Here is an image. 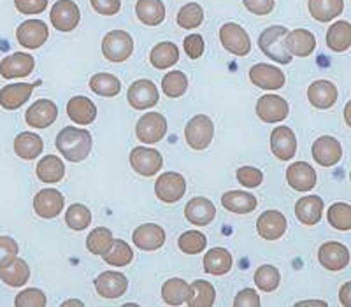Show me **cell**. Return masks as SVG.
Here are the masks:
<instances>
[{
    "label": "cell",
    "instance_id": "1",
    "mask_svg": "<svg viewBox=\"0 0 351 307\" xmlns=\"http://www.w3.org/2000/svg\"><path fill=\"white\" fill-rule=\"evenodd\" d=\"M55 144L56 149L64 155L65 160L77 164V162L86 160L88 155L92 153L93 139L86 128L64 127L58 132Z\"/></svg>",
    "mask_w": 351,
    "mask_h": 307
},
{
    "label": "cell",
    "instance_id": "2",
    "mask_svg": "<svg viewBox=\"0 0 351 307\" xmlns=\"http://www.w3.org/2000/svg\"><path fill=\"white\" fill-rule=\"evenodd\" d=\"M288 36V28L283 25H272L265 28L258 36V48L263 55L274 60L276 64L288 65L293 56L285 48V37Z\"/></svg>",
    "mask_w": 351,
    "mask_h": 307
},
{
    "label": "cell",
    "instance_id": "3",
    "mask_svg": "<svg viewBox=\"0 0 351 307\" xmlns=\"http://www.w3.org/2000/svg\"><path fill=\"white\" fill-rule=\"evenodd\" d=\"M134 53V39L125 30H111L102 39V55L112 64L128 60Z\"/></svg>",
    "mask_w": 351,
    "mask_h": 307
},
{
    "label": "cell",
    "instance_id": "4",
    "mask_svg": "<svg viewBox=\"0 0 351 307\" xmlns=\"http://www.w3.org/2000/svg\"><path fill=\"white\" fill-rule=\"evenodd\" d=\"M213 137H215V125H213L211 118L206 114L193 116L184 128V139H186L188 146L195 151L209 148Z\"/></svg>",
    "mask_w": 351,
    "mask_h": 307
},
{
    "label": "cell",
    "instance_id": "5",
    "mask_svg": "<svg viewBox=\"0 0 351 307\" xmlns=\"http://www.w3.org/2000/svg\"><path fill=\"white\" fill-rule=\"evenodd\" d=\"M219 42L228 53L236 56H246L252 51V39L241 25L225 23L219 28Z\"/></svg>",
    "mask_w": 351,
    "mask_h": 307
},
{
    "label": "cell",
    "instance_id": "6",
    "mask_svg": "<svg viewBox=\"0 0 351 307\" xmlns=\"http://www.w3.org/2000/svg\"><path fill=\"white\" fill-rule=\"evenodd\" d=\"M136 136L143 144L160 143L167 136V120L160 112H146L136 125Z\"/></svg>",
    "mask_w": 351,
    "mask_h": 307
},
{
    "label": "cell",
    "instance_id": "7",
    "mask_svg": "<svg viewBox=\"0 0 351 307\" xmlns=\"http://www.w3.org/2000/svg\"><path fill=\"white\" fill-rule=\"evenodd\" d=\"M53 28L60 32H72L81 21V11L74 0H56L49 11Z\"/></svg>",
    "mask_w": 351,
    "mask_h": 307
},
{
    "label": "cell",
    "instance_id": "8",
    "mask_svg": "<svg viewBox=\"0 0 351 307\" xmlns=\"http://www.w3.org/2000/svg\"><path fill=\"white\" fill-rule=\"evenodd\" d=\"M158 88L149 79H137L130 84L127 92L128 104L137 111H146L158 104Z\"/></svg>",
    "mask_w": 351,
    "mask_h": 307
},
{
    "label": "cell",
    "instance_id": "9",
    "mask_svg": "<svg viewBox=\"0 0 351 307\" xmlns=\"http://www.w3.org/2000/svg\"><path fill=\"white\" fill-rule=\"evenodd\" d=\"M155 193L165 204L178 202L186 193V180L180 172H164L155 181Z\"/></svg>",
    "mask_w": 351,
    "mask_h": 307
},
{
    "label": "cell",
    "instance_id": "10",
    "mask_svg": "<svg viewBox=\"0 0 351 307\" xmlns=\"http://www.w3.org/2000/svg\"><path fill=\"white\" fill-rule=\"evenodd\" d=\"M130 165L137 174L144 175V177H152V175L158 174L162 171L164 158L156 149L137 146L130 151Z\"/></svg>",
    "mask_w": 351,
    "mask_h": 307
},
{
    "label": "cell",
    "instance_id": "11",
    "mask_svg": "<svg viewBox=\"0 0 351 307\" xmlns=\"http://www.w3.org/2000/svg\"><path fill=\"white\" fill-rule=\"evenodd\" d=\"M256 114L263 123H280L290 114V106L280 95H263L256 102Z\"/></svg>",
    "mask_w": 351,
    "mask_h": 307
},
{
    "label": "cell",
    "instance_id": "12",
    "mask_svg": "<svg viewBox=\"0 0 351 307\" xmlns=\"http://www.w3.org/2000/svg\"><path fill=\"white\" fill-rule=\"evenodd\" d=\"M65 197L55 188H44L34 197V211L44 219L56 218L64 211Z\"/></svg>",
    "mask_w": 351,
    "mask_h": 307
},
{
    "label": "cell",
    "instance_id": "13",
    "mask_svg": "<svg viewBox=\"0 0 351 307\" xmlns=\"http://www.w3.org/2000/svg\"><path fill=\"white\" fill-rule=\"evenodd\" d=\"M288 228V221L281 211H263L256 219V232L265 241H278L285 236Z\"/></svg>",
    "mask_w": 351,
    "mask_h": 307
},
{
    "label": "cell",
    "instance_id": "14",
    "mask_svg": "<svg viewBox=\"0 0 351 307\" xmlns=\"http://www.w3.org/2000/svg\"><path fill=\"white\" fill-rule=\"evenodd\" d=\"M58 118V108L53 100L49 99H39L36 100V104L28 108L25 112V121L28 127L34 128H48Z\"/></svg>",
    "mask_w": 351,
    "mask_h": 307
},
{
    "label": "cell",
    "instance_id": "15",
    "mask_svg": "<svg viewBox=\"0 0 351 307\" xmlns=\"http://www.w3.org/2000/svg\"><path fill=\"white\" fill-rule=\"evenodd\" d=\"M250 81L262 90H280L285 86L283 71L271 64H256L250 69Z\"/></svg>",
    "mask_w": 351,
    "mask_h": 307
},
{
    "label": "cell",
    "instance_id": "16",
    "mask_svg": "<svg viewBox=\"0 0 351 307\" xmlns=\"http://www.w3.org/2000/svg\"><path fill=\"white\" fill-rule=\"evenodd\" d=\"M313 158L316 160V164L322 167H334L343 158V148L341 143L335 137L324 136L315 140L313 144Z\"/></svg>",
    "mask_w": 351,
    "mask_h": 307
},
{
    "label": "cell",
    "instance_id": "17",
    "mask_svg": "<svg viewBox=\"0 0 351 307\" xmlns=\"http://www.w3.org/2000/svg\"><path fill=\"white\" fill-rule=\"evenodd\" d=\"M95 290L104 299H118L128 290L127 275L118 271H106L97 275Z\"/></svg>",
    "mask_w": 351,
    "mask_h": 307
},
{
    "label": "cell",
    "instance_id": "18",
    "mask_svg": "<svg viewBox=\"0 0 351 307\" xmlns=\"http://www.w3.org/2000/svg\"><path fill=\"white\" fill-rule=\"evenodd\" d=\"M49 37L48 25L40 20H27L18 27L16 39L21 46L28 49L40 48Z\"/></svg>",
    "mask_w": 351,
    "mask_h": 307
},
{
    "label": "cell",
    "instance_id": "19",
    "mask_svg": "<svg viewBox=\"0 0 351 307\" xmlns=\"http://www.w3.org/2000/svg\"><path fill=\"white\" fill-rule=\"evenodd\" d=\"M318 262L327 271H343L350 263V251H348V247L344 244L330 241V243H325L319 246Z\"/></svg>",
    "mask_w": 351,
    "mask_h": 307
},
{
    "label": "cell",
    "instance_id": "20",
    "mask_svg": "<svg viewBox=\"0 0 351 307\" xmlns=\"http://www.w3.org/2000/svg\"><path fill=\"white\" fill-rule=\"evenodd\" d=\"M36 69V58L28 53H14L0 62V76L4 79L30 76Z\"/></svg>",
    "mask_w": 351,
    "mask_h": 307
},
{
    "label": "cell",
    "instance_id": "21",
    "mask_svg": "<svg viewBox=\"0 0 351 307\" xmlns=\"http://www.w3.org/2000/svg\"><path fill=\"white\" fill-rule=\"evenodd\" d=\"M132 241L143 251H156L165 244V230L156 223H144L134 230Z\"/></svg>",
    "mask_w": 351,
    "mask_h": 307
},
{
    "label": "cell",
    "instance_id": "22",
    "mask_svg": "<svg viewBox=\"0 0 351 307\" xmlns=\"http://www.w3.org/2000/svg\"><path fill=\"white\" fill-rule=\"evenodd\" d=\"M271 151L276 158L288 162L297 153V137L288 127H276L271 134Z\"/></svg>",
    "mask_w": 351,
    "mask_h": 307
},
{
    "label": "cell",
    "instance_id": "23",
    "mask_svg": "<svg viewBox=\"0 0 351 307\" xmlns=\"http://www.w3.org/2000/svg\"><path fill=\"white\" fill-rule=\"evenodd\" d=\"M40 81L37 83H18V84H8L0 90V106L8 111H14L20 109L21 106L30 99L34 88L39 86Z\"/></svg>",
    "mask_w": 351,
    "mask_h": 307
},
{
    "label": "cell",
    "instance_id": "24",
    "mask_svg": "<svg viewBox=\"0 0 351 307\" xmlns=\"http://www.w3.org/2000/svg\"><path fill=\"white\" fill-rule=\"evenodd\" d=\"M216 208L215 204L206 197H193L190 202L184 206V218L197 227H206L215 219Z\"/></svg>",
    "mask_w": 351,
    "mask_h": 307
},
{
    "label": "cell",
    "instance_id": "25",
    "mask_svg": "<svg viewBox=\"0 0 351 307\" xmlns=\"http://www.w3.org/2000/svg\"><path fill=\"white\" fill-rule=\"evenodd\" d=\"M285 48L291 56H299V58H306L311 55L316 48V37L313 32L306 30V28H295L288 32L285 37Z\"/></svg>",
    "mask_w": 351,
    "mask_h": 307
},
{
    "label": "cell",
    "instance_id": "26",
    "mask_svg": "<svg viewBox=\"0 0 351 307\" xmlns=\"http://www.w3.org/2000/svg\"><path fill=\"white\" fill-rule=\"evenodd\" d=\"M287 181L297 192H309L316 186L318 175L316 171L306 162H295L287 171Z\"/></svg>",
    "mask_w": 351,
    "mask_h": 307
},
{
    "label": "cell",
    "instance_id": "27",
    "mask_svg": "<svg viewBox=\"0 0 351 307\" xmlns=\"http://www.w3.org/2000/svg\"><path fill=\"white\" fill-rule=\"evenodd\" d=\"M307 99L316 109H330L337 102V88L327 79H318L307 88Z\"/></svg>",
    "mask_w": 351,
    "mask_h": 307
},
{
    "label": "cell",
    "instance_id": "28",
    "mask_svg": "<svg viewBox=\"0 0 351 307\" xmlns=\"http://www.w3.org/2000/svg\"><path fill=\"white\" fill-rule=\"evenodd\" d=\"M324 214V199L318 195H307L297 200L295 216L302 225L313 227L318 225Z\"/></svg>",
    "mask_w": 351,
    "mask_h": 307
},
{
    "label": "cell",
    "instance_id": "29",
    "mask_svg": "<svg viewBox=\"0 0 351 307\" xmlns=\"http://www.w3.org/2000/svg\"><path fill=\"white\" fill-rule=\"evenodd\" d=\"M67 114L74 123L77 125H92L97 118V106L93 104L92 99L80 95L72 97L67 102Z\"/></svg>",
    "mask_w": 351,
    "mask_h": 307
},
{
    "label": "cell",
    "instance_id": "30",
    "mask_svg": "<svg viewBox=\"0 0 351 307\" xmlns=\"http://www.w3.org/2000/svg\"><path fill=\"white\" fill-rule=\"evenodd\" d=\"M36 174L37 177H39L40 183H60L65 175L64 160L56 155H46L44 158H40L39 164L36 165Z\"/></svg>",
    "mask_w": 351,
    "mask_h": 307
},
{
    "label": "cell",
    "instance_id": "31",
    "mask_svg": "<svg viewBox=\"0 0 351 307\" xmlns=\"http://www.w3.org/2000/svg\"><path fill=\"white\" fill-rule=\"evenodd\" d=\"M234 265L232 253L225 247H213L204 255V271L211 275H223L230 272Z\"/></svg>",
    "mask_w": 351,
    "mask_h": 307
},
{
    "label": "cell",
    "instance_id": "32",
    "mask_svg": "<svg viewBox=\"0 0 351 307\" xmlns=\"http://www.w3.org/2000/svg\"><path fill=\"white\" fill-rule=\"evenodd\" d=\"M221 206L236 214H250L256 209V197L243 190H232L221 197Z\"/></svg>",
    "mask_w": 351,
    "mask_h": 307
},
{
    "label": "cell",
    "instance_id": "33",
    "mask_svg": "<svg viewBox=\"0 0 351 307\" xmlns=\"http://www.w3.org/2000/svg\"><path fill=\"white\" fill-rule=\"evenodd\" d=\"M178 62H180V49L174 42H169V40L158 42L149 53V64L158 71L174 67Z\"/></svg>",
    "mask_w": 351,
    "mask_h": 307
},
{
    "label": "cell",
    "instance_id": "34",
    "mask_svg": "<svg viewBox=\"0 0 351 307\" xmlns=\"http://www.w3.org/2000/svg\"><path fill=\"white\" fill-rule=\"evenodd\" d=\"M307 9L319 23H328L343 14L344 0H307Z\"/></svg>",
    "mask_w": 351,
    "mask_h": 307
},
{
    "label": "cell",
    "instance_id": "35",
    "mask_svg": "<svg viewBox=\"0 0 351 307\" xmlns=\"http://www.w3.org/2000/svg\"><path fill=\"white\" fill-rule=\"evenodd\" d=\"M136 14L146 27H156L165 20V5L162 0H137Z\"/></svg>",
    "mask_w": 351,
    "mask_h": 307
},
{
    "label": "cell",
    "instance_id": "36",
    "mask_svg": "<svg viewBox=\"0 0 351 307\" xmlns=\"http://www.w3.org/2000/svg\"><path fill=\"white\" fill-rule=\"evenodd\" d=\"M0 280L12 288H21L30 280V267L21 258H14L11 263L0 267Z\"/></svg>",
    "mask_w": 351,
    "mask_h": 307
},
{
    "label": "cell",
    "instance_id": "37",
    "mask_svg": "<svg viewBox=\"0 0 351 307\" xmlns=\"http://www.w3.org/2000/svg\"><path fill=\"white\" fill-rule=\"evenodd\" d=\"M216 300V290L211 283L197 280L188 288L186 304L190 307H213Z\"/></svg>",
    "mask_w": 351,
    "mask_h": 307
},
{
    "label": "cell",
    "instance_id": "38",
    "mask_svg": "<svg viewBox=\"0 0 351 307\" xmlns=\"http://www.w3.org/2000/svg\"><path fill=\"white\" fill-rule=\"evenodd\" d=\"M44 143L34 132H21L14 139V153L23 160H36L43 153Z\"/></svg>",
    "mask_w": 351,
    "mask_h": 307
},
{
    "label": "cell",
    "instance_id": "39",
    "mask_svg": "<svg viewBox=\"0 0 351 307\" xmlns=\"http://www.w3.org/2000/svg\"><path fill=\"white\" fill-rule=\"evenodd\" d=\"M327 46L335 53H343L351 48V23L341 20L330 25L327 30Z\"/></svg>",
    "mask_w": 351,
    "mask_h": 307
},
{
    "label": "cell",
    "instance_id": "40",
    "mask_svg": "<svg viewBox=\"0 0 351 307\" xmlns=\"http://www.w3.org/2000/svg\"><path fill=\"white\" fill-rule=\"evenodd\" d=\"M90 90L95 95L106 97V99H112V97L120 95L121 92V81L109 72H99L93 74L90 79Z\"/></svg>",
    "mask_w": 351,
    "mask_h": 307
},
{
    "label": "cell",
    "instance_id": "41",
    "mask_svg": "<svg viewBox=\"0 0 351 307\" xmlns=\"http://www.w3.org/2000/svg\"><path fill=\"white\" fill-rule=\"evenodd\" d=\"M108 265L111 267H127L128 263L134 260V251H132L130 244L121 239H114L112 246L102 255Z\"/></svg>",
    "mask_w": 351,
    "mask_h": 307
},
{
    "label": "cell",
    "instance_id": "42",
    "mask_svg": "<svg viewBox=\"0 0 351 307\" xmlns=\"http://www.w3.org/2000/svg\"><path fill=\"white\" fill-rule=\"evenodd\" d=\"M188 288H190V284L184 280L172 278V280L165 281L164 286H162V299H164V302L169 304V306H181V304H186Z\"/></svg>",
    "mask_w": 351,
    "mask_h": 307
},
{
    "label": "cell",
    "instance_id": "43",
    "mask_svg": "<svg viewBox=\"0 0 351 307\" xmlns=\"http://www.w3.org/2000/svg\"><path fill=\"white\" fill-rule=\"evenodd\" d=\"M188 90V77L181 71H169L162 79V92L169 99H180Z\"/></svg>",
    "mask_w": 351,
    "mask_h": 307
},
{
    "label": "cell",
    "instance_id": "44",
    "mask_svg": "<svg viewBox=\"0 0 351 307\" xmlns=\"http://www.w3.org/2000/svg\"><path fill=\"white\" fill-rule=\"evenodd\" d=\"M114 243V237H112V232L106 227H97L90 232V236L86 237V247L88 251L92 255H104L109 247Z\"/></svg>",
    "mask_w": 351,
    "mask_h": 307
},
{
    "label": "cell",
    "instance_id": "45",
    "mask_svg": "<svg viewBox=\"0 0 351 307\" xmlns=\"http://www.w3.org/2000/svg\"><path fill=\"white\" fill-rule=\"evenodd\" d=\"M204 21V9L202 5L197 4V2H190V4H184L180 9L178 16H176V23L178 27L184 28V30H193V28H199Z\"/></svg>",
    "mask_w": 351,
    "mask_h": 307
},
{
    "label": "cell",
    "instance_id": "46",
    "mask_svg": "<svg viewBox=\"0 0 351 307\" xmlns=\"http://www.w3.org/2000/svg\"><path fill=\"white\" fill-rule=\"evenodd\" d=\"M65 223L72 230L81 232L92 225V211L83 206V204H72L71 208L65 211Z\"/></svg>",
    "mask_w": 351,
    "mask_h": 307
},
{
    "label": "cell",
    "instance_id": "47",
    "mask_svg": "<svg viewBox=\"0 0 351 307\" xmlns=\"http://www.w3.org/2000/svg\"><path fill=\"white\" fill-rule=\"evenodd\" d=\"M178 246L183 253L186 255H199L206 249L208 246V237L204 236L202 232L199 230H188L184 234H181L180 239H178Z\"/></svg>",
    "mask_w": 351,
    "mask_h": 307
},
{
    "label": "cell",
    "instance_id": "48",
    "mask_svg": "<svg viewBox=\"0 0 351 307\" xmlns=\"http://www.w3.org/2000/svg\"><path fill=\"white\" fill-rule=\"evenodd\" d=\"M328 223L335 230H351V206L344 202L332 204L327 212Z\"/></svg>",
    "mask_w": 351,
    "mask_h": 307
},
{
    "label": "cell",
    "instance_id": "49",
    "mask_svg": "<svg viewBox=\"0 0 351 307\" xmlns=\"http://www.w3.org/2000/svg\"><path fill=\"white\" fill-rule=\"evenodd\" d=\"M281 283V274L274 265H262L255 272V284L262 291L278 290Z\"/></svg>",
    "mask_w": 351,
    "mask_h": 307
},
{
    "label": "cell",
    "instance_id": "50",
    "mask_svg": "<svg viewBox=\"0 0 351 307\" xmlns=\"http://www.w3.org/2000/svg\"><path fill=\"white\" fill-rule=\"evenodd\" d=\"M48 304L44 291L37 290V288H27V290L20 291L14 299V306L16 307H44Z\"/></svg>",
    "mask_w": 351,
    "mask_h": 307
},
{
    "label": "cell",
    "instance_id": "51",
    "mask_svg": "<svg viewBox=\"0 0 351 307\" xmlns=\"http://www.w3.org/2000/svg\"><path fill=\"white\" fill-rule=\"evenodd\" d=\"M236 177L239 181V184H243V186L258 188L263 181V172L256 167H247V165H244V167L237 169Z\"/></svg>",
    "mask_w": 351,
    "mask_h": 307
},
{
    "label": "cell",
    "instance_id": "52",
    "mask_svg": "<svg viewBox=\"0 0 351 307\" xmlns=\"http://www.w3.org/2000/svg\"><path fill=\"white\" fill-rule=\"evenodd\" d=\"M18 251H20V247H18L16 241L9 236H0V267H4L16 258Z\"/></svg>",
    "mask_w": 351,
    "mask_h": 307
},
{
    "label": "cell",
    "instance_id": "53",
    "mask_svg": "<svg viewBox=\"0 0 351 307\" xmlns=\"http://www.w3.org/2000/svg\"><path fill=\"white\" fill-rule=\"evenodd\" d=\"M184 51L186 55L192 58V60H197L204 55V49H206V44H204V37L200 34H190V36L184 39L183 42Z\"/></svg>",
    "mask_w": 351,
    "mask_h": 307
},
{
    "label": "cell",
    "instance_id": "54",
    "mask_svg": "<svg viewBox=\"0 0 351 307\" xmlns=\"http://www.w3.org/2000/svg\"><path fill=\"white\" fill-rule=\"evenodd\" d=\"M14 8L27 16L32 14H40L48 8V0H14Z\"/></svg>",
    "mask_w": 351,
    "mask_h": 307
},
{
    "label": "cell",
    "instance_id": "55",
    "mask_svg": "<svg viewBox=\"0 0 351 307\" xmlns=\"http://www.w3.org/2000/svg\"><path fill=\"white\" fill-rule=\"evenodd\" d=\"M244 8L256 16H267L274 11L276 0H243Z\"/></svg>",
    "mask_w": 351,
    "mask_h": 307
},
{
    "label": "cell",
    "instance_id": "56",
    "mask_svg": "<svg viewBox=\"0 0 351 307\" xmlns=\"http://www.w3.org/2000/svg\"><path fill=\"white\" fill-rule=\"evenodd\" d=\"M90 4L102 16H114L121 9V0H90Z\"/></svg>",
    "mask_w": 351,
    "mask_h": 307
},
{
    "label": "cell",
    "instance_id": "57",
    "mask_svg": "<svg viewBox=\"0 0 351 307\" xmlns=\"http://www.w3.org/2000/svg\"><path fill=\"white\" fill-rule=\"evenodd\" d=\"M234 307H260V297L253 288L241 290L234 299Z\"/></svg>",
    "mask_w": 351,
    "mask_h": 307
},
{
    "label": "cell",
    "instance_id": "58",
    "mask_svg": "<svg viewBox=\"0 0 351 307\" xmlns=\"http://www.w3.org/2000/svg\"><path fill=\"white\" fill-rule=\"evenodd\" d=\"M339 302L344 307H351V281L344 283L339 290Z\"/></svg>",
    "mask_w": 351,
    "mask_h": 307
},
{
    "label": "cell",
    "instance_id": "59",
    "mask_svg": "<svg viewBox=\"0 0 351 307\" xmlns=\"http://www.w3.org/2000/svg\"><path fill=\"white\" fill-rule=\"evenodd\" d=\"M344 121H346L348 127L351 128V100L344 106Z\"/></svg>",
    "mask_w": 351,
    "mask_h": 307
},
{
    "label": "cell",
    "instance_id": "60",
    "mask_svg": "<svg viewBox=\"0 0 351 307\" xmlns=\"http://www.w3.org/2000/svg\"><path fill=\"white\" fill-rule=\"evenodd\" d=\"M297 306H327V302H322V300H302V302H297Z\"/></svg>",
    "mask_w": 351,
    "mask_h": 307
},
{
    "label": "cell",
    "instance_id": "61",
    "mask_svg": "<svg viewBox=\"0 0 351 307\" xmlns=\"http://www.w3.org/2000/svg\"><path fill=\"white\" fill-rule=\"evenodd\" d=\"M62 306H64V307H67V306H83V302H81V300H67V302H64Z\"/></svg>",
    "mask_w": 351,
    "mask_h": 307
},
{
    "label": "cell",
    "instance_id": "62",
    "mask_svg": "<svg viewBox=\"0 0 351 307\" xmlns=\"http://www.w3.org/2000/svg\"><path fill=\"white\" fill-rule=\"evenodd\" d=\"M350 180H351V172H350Z\"/></svg>",
    "mask_w": 351,
    "mask_h": 307
}]
</instances>
